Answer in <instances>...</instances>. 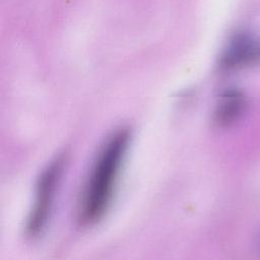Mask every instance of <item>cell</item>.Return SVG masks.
<instances>
[{
	"label": "cell",
	"mask_w": 260,
	"mask_h": 260,
	"mask_svg": "<svg viewBox=\"0 0 260 260\" xmlns=\"http://www.w3.org/2000/svg\"><path fill=\"white\" fill-rule=\"evenodd\" d=\"M245 108L246 101L240 92L228 91L216 109L215 120L219 125H230L240 118Z\"/></svg>",
	"instance_id": "3957f363"
},
{
	"label": "cell",
	"mask_w": 260,
	"mask_h": 260,
	"mask_svg": "<svg viewBox=\"0 0 260 260\" xmlns=\"http://www.w3.org/2000/svg\"><path fill=\"white\" fill-rule=\"evenodd\" d=\"M260 53V49L248 38L239 37L234 40L223 57V64L228 67L238 66L254 59Z\"/></svg>",
	"instance_id": "277c9868"
},
{
	"label": "cell",
	"mask_w": 260,
	"mask_h": 260,
	"mask_svg": "<svg viewBox=\"0 0 260 260\" xmlns=\"http://www.w3.org/2000/svg\"><path fill=\"white\" fill-rule=\"evenodd\" d=\"M63 158L53 160L42 173L37 186L36 201L26 224V233L36 237L45 228L54 199V194L63 168Z\"/></svg>",
	"instance_id": "7a4b0ae2"
},
{
	"label": "cell",
	"mask_w": 260,
	"mask_h": 260,
	"mask_svg": "<svg viewBox=\"0 0 260 260\" xmlns=\"http://www.w3.org/2000/svg\"><path fill=\"white\" fill-rule=\"evenodd\" d=\"M129 131L113 133L100 150L84 187L79 219L83 224L98 222L107 212L128 148Z\"/></svg>",
	"instance_id": "6da1fadb"
}]
</instances>
